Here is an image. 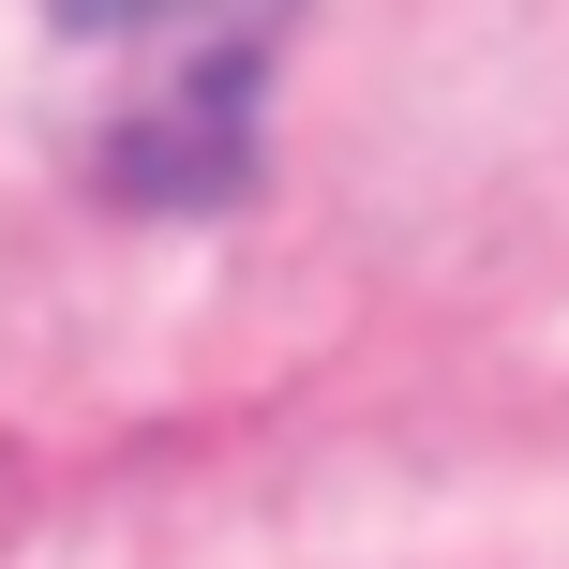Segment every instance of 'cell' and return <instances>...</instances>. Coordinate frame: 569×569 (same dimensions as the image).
<instances>
[{"mask_svg": "<svg viewBox=\"0 0 569 569\" xmlns=\"http://www.w3.org/2000/svg\"><path fill=\"white\" fill-rule=\"evenodd\" d=\"M270 76H284V30H150V46H106L76 120V180L136 226H210L270 180Z\"/></svg>", "mask_w": 569, "mask_h": 569, "instance_id": "6da1fadb", "label": "cell"}]
</instances>
